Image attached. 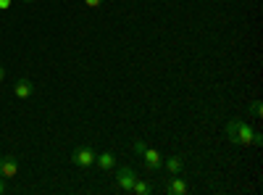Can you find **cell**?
Here are the masks:
<instances>
[{
	"instance_id": "6da1fadb",
	"label": "cell",
	"mask_w": 263,
	"mask_h": 195,
	"mask_svg": "<svg viewBox=\"0 0 263 195\" xmlns=\"http://www.w3.org/2000/svg\"><path fill=\"white\" fill-rule=\"evenodd\" d=\"M135 153L142 158V164H145V169L147 171H153V174H158V171H163V156L158 153V150H153L145 140H135Z\"/></svg>"
},
{
	"instance_id": "7a4b0ae2",
	"label": "cell",
	"mask_w": 263,
	"mask_h": 195,
	"mask_svg": "<svg viewBox=\"0 0 263 195\" xmlns=\"http://www.w3.org/2000/svg\"><path fill=\"white\" fill-rule=\"evenodd\" d=\"M253 137H255V129L248 127L242 119H232L227 124V140L234 143V145H253Z\"/></svg>"
},
{
	"instance_id": "3957f363",
	"label": "cell",
	"mask_w": 263,
	"mask_h": 195,
	"mask_svg": "<svg viewBox=\"0 0 263 195\" xmlns=\"http://www.w3.org/2000/svg\"><path fill=\"white\" fill-rule=\"evenodd\" d=\"M95 156H98V153H95V148H90V145H79V148L71 150V164L87 169V166H92V164H95Z\"/></svg>"
},
{
	"instance_id": "277c9868",
	"label": "cell",
	"mask_w": 263,
	"mask_h": 195,
	"mask_svg": "<svg viewBox=\"0 0 263 195\" xmlns=\"http://www.w3.org/2000/svg\"><path fill=\"white\" fill-rule=\"evenodd\" d=\"M137 180V171L132 169V166H121L116 171V185L121 187V192H132V185H135Z\"/></svg>"
},
{
	"instance_id": "5b68a950",
	"label": "cell",
	"mask_w": 263,
	"mask_h": 195,
	"mask_svg": "<svg viewBox=\"0 0 263 195\" xmlns=\"http://www.w3.org/2000/svg\"><path fill=\"white\" fill-rule=\"evenodd\" d=\"M0 177H3V180H16L18 177V161L11 158V156L0 158Z\"/></svg>"
},
{
	"instance_id": "8992f818",
	"label": "cell",
	"mask_w": 263,
	"mask_h": 195,
	"mask_svg": "<svg viewBox=\"0 0 263 195\" xmlns=\"http://www.w3.org/2000/svg\"><path fill=\"white\" fill-rule=\"evenodd\" d=\"M163 192H166V195H184V192H187V182H184L179 174H174V177L166 180Z\"/></svg>"
},
{
	"instance_id": "52a82bcc",
	"label": "cell",
	"mask_w": 263,
	"mask_h": 195,
	"mask_svg": "<svg viewBox=\"0 0 263 195\" xmlns=\"http://www.w3.org/2000/svg\"><path fill=\"white\" fill-rule=\"evenodd\" d=\"M13 95H16L18 100L32 98V95H34V82H32V79H18V82L13 84Z\"/></svg>"
},
{
	"instance_id": "ba28073f",
	"label": "cell",
	"mask_w": 263,
	"mask_h": 195,
	"mask_svg": "<svg viewBox=\"0 0 263 195\" xmlns=\"http://www.w3.org/2000/svg\"><path fill=\"white\" fill-rule=\"evenodd\" d=\"M163 169H166L168 177L182 174V171H184V156H168V158L163 161Z\"/></svg>"
},
{
	"instance_id": "9c48e42d",
	"label": "cell",
	"mask_w": 263,
	"mask_h": 195,
	"mask_svg": "<svg viewBox=\"0 0 263 195\" xmlns=\"http://www.w3.org/2000/svg\"><path fill=\"white\" fill-rule=\"evenodd\" d=\"M95 164H98L103 171H114V169H116V156L111 153V150H105V153H98V156H95Z\"/></svg>"
},
{
	"instance_id": "30bf717a",
	"label": "cell",
	"mask_w": 263,
	"mask_h": 195,
	"mask_svg": "<svg viewBox=\"0 0 263 195\" xmlns=\"http://www.w3.org/2000/svg\"><path fill=\"white\" fill-rule=\"evenodd\" d=\"M150 190H153V187H150V185H147V182H142V180H140V177H137V180H135V185H132V192H135V195H147V192H150Z\"/></svg>"
},
{
	"instance_id": "8fae6325",
	"label": "cell",
	"mask_w": 263,
	"mask_h": 195,
	"mask_svg": "<svg viewBox=\"0 0 263 195\" xmlns=\"http://www.w3.org/2000/svg\"><path fill=\"white\" fill-rule=\"evenodd\" d=\"M260 111H263L260 100H253V103H250V116H255V119H258V116H260Z\"/></svg>"
},
{
	"instance_id": "7c38bea8",
	"label": "cell",
	"mask_w": 263,
	"mask_h": 195,
	"mask_svg": "<svg viewBox=\"0 0 263 195\" xmlns=\"http://www.w3.org/2000/svg\"><path fill=\"white\" fill-rule=\"evenodd\" d=\"M103 3H105V0H84V6H87V8H100Z\"/></svg>"
},
{
	"instance_id": "4fadbf2b",
	"label": "cell",
	"mask_w": 263,
	"mask_h": 195,
	"mask_svg": "<svg viewBox=\"0 0 263 195\" xmlns=\"http://www.w3.org/2000/svg\"><path fill=\"white\" fill-rule=\"evenodd\" d=\"M6 192H8V182L0 177V195H6Z\"/></svg>"
},
{
	"instance_id": "5bb4252c",
	"label": "cell",
	"mask_w": 263,
	"mask_h": 195,
	"mask_svg": "<svg viewBox=\"0 0 263 195\" xmlns=\"http://www.w3.org/2000/svg\"><path fill=\"white\" fill-rule=\"evenodd\" d=\"M11 3H13V0H0V11H8Z\"/></svg>"
},
{
	"instance_id": "9a60e30c",
	"label": "cell",
	"mask_w": 263,
	"mask_h": 195,
	"mask_svg": "<svg viewBox=\"0 0 263 195\" xmlns=\"http://www.w3.org/2000/svg\"><path fill=\"white\" fill-rule=\"evenodd\" d=\"M3 79H6V69H3V66H0V82H3Z\"/></svg>"
},
{
	"instance_id": "2e32d148",
	"label": "cell",
	"mask_w": 263,
	"mask_h": 195,
	"mask_svg": "<svg viewBox=\"0 0 263 195\" xmlns=\"http://www.w3.org/2000/svg\"><path fill=\"white\" fill-rule=\"evenodd\" d=\"M24 3H37V0H24Z\"/></svg>"
}]
</instances>
